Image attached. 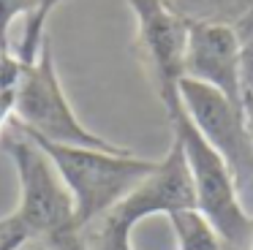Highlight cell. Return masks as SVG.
<instances>
[{
	"label": "cell",
	"instance_id": "obj_7",
	"mask_svg": "<svg viewBox=\"0 0 253 250\" xmlns=\"http://www.w3.org/2000/svg\"><path fill=\"white\" fill-rule=\"evenodd\" d=\"M182 76L212 87L231 103L245 109L242 41L229 22L188 19Z\"/></svg>",
	"mask_w": 253,
	"mask_h": 250
},
{
	"label": "cell",
	"instance_id": "obj_10",
	"mask_svg": "<svg viewBox=\"0 0 253 250\" xmlns=\"http://www.w3.org/2000/svg\"><path fill=\"white\" fill-rule=\"evenodd\" d=\"M11 245H17V248H22V245H28V237H25L22 226H19V220L11 215L0 217V250L11 248Z\"/></svg>",
	"mask_w": 253,
	"mask_h": 250
},
{
	"label": "cell",
	"instance_id": "obj_6",
	"mask_svg": "<svg viewBox=\"0 0 253 250\" xmlns=\"http://www.w3.org/2000/svg\"><path fill=\"white\" fill-rule=\"evenodd\" d=\"M128 5L136 19V49L161 103L169 112L180 106L188 19L171 8L169 0H128Z\"/></svg>",
	"mask_w": 253,
	"mask_h": 250
},
{
	"label": "cell",
	"instance_id": "obj_1",
	"mask_svg": "<svg viewBox=\"0 0 253 250\" xmlns=\"http://www.w3.org/2000/svg\"><path fill=\"white\" fill-rule=\"evenodd\" d=\"M0 147L11 158L19 179L14 217L19 220L28 242L44 250H84L71 193L52 166L49 155L14 120L0 136Z\"/></svg>",
	"mask_w": 253,
	"mask_h": 250
},
{
	"label": "cell",
	"instance_id": "obj_5",
	"mask_svg": "<svg viewBox=\"0 0 253 250\" xmlns=\"http://www.w3.org/2000/svg\"><path fill=\"white\" fill-rule=\"evenodd\" d=\"M180 103L193 128L226 161L237 188L242 190L253 179V139L245 123V109L223 98L218 90L185 76L180 79Z\"/></svg>",
	"mask_w": 253,
	"mask_h": 250
},
{
	"label": "cell",
	"instance_id": "obj_3",
	"mask_svg": "<svg viewBox=\"0 0 253 250\" xmlns=\"http://www.w3.org/2000/svg\"><path fill=\"white\" fill-rule=\"evenodd\" d=\"M166 117H169L171 125V136L180 141L188 171H191L196 209L218 228V234L229 245V250H251L253 215H248V209L242 207L240 188H237L231 168L204 141V136L193 128L182 103L169 109Z\"/></svg>",
	"mask_w": 253,
	"mask_h": 250
},
{
	"label": "cell",
	"instance_id": "obj_9",
	"mask_svg": "<svg viewBox=\"0 0 253 250\" xmlns=\"http://www.w3.org/2000/svg\"><path fill=\"white\" fill-rule=\"evenodd\" d=\"M166 220L174 231L177 250H229V245L223 242L218 228L196 207L171 212V215H166Z\"/></svg>",
	"mask_w": 253,
	"mask_h": 250
},
{
	"label": "cell",
	"instance_id": "obj_2",
	"mask_svg": "<svg viewBox=\"0 0 253 250\" xmlns=\"http://www.w3.org/2000/svg\"><path fill=\"white\" fill-rule=\"evenodd\" d=\"M30 136V133H28ZM49 155L63 185L68 188L79 228H87L101 215L123 201L144 177L153 174L158 161L133 155V150H93V147H66L36 139Z\"/></svg>",
	"mask_w": 253,
	"mask_h": 250
},
{
	"label": "cell",
	"instance_id": "obj_14",
	"mask_svg": "<svg viewBox=\"0 0 253 250\" xmlns=\"http://www.w3.org/2000/svg\"><path fill=\"white\" fill-rule=\"evenodd\" d=\"M33 250H44V248H39V245H33Z\"/></svg>",
	"mask_w": 253,
	"mask_h": 250
},
{
	"label": "cell",
	"instance_id": "obj_11",
	"mask_svg": "<svg viewBox=\"0 0 253 250\" xmlns=\"http://www.w3.org/2000/svg\"><path fill=\"white\" fill-rule=\"evenodd\" d=\"M14 117V90H3L0 92V136L6 130V125Z\"/></svg>",
	"mask_w": 253,
	"mask_h": 250
},
{
	"label": "cell",
	"instance_id": "obj_15",
	"mask_svg": "<svg viewBox=\"0 0 253 250\" xmlns=\"http://www.w3.org/2000/svg\"><path fill=\"white\" fill-rule=\"evenodd\" d=\"M251 250H253V242H251Z\"/></svg>",
	"mask_w": 253,
	"mask_h": 250
},
{
	"label": "cell",
	"instance_id": "obj_8",
	"mask_svg": "<svg viewBox=\"0 0 253 250\" xmlns=\"http://www.w3.org/2000/svg\"><path fill=\"white\" fill-rule=\"evenodd\" d=\"M66 0H0V57L14 54L11 49V27L25 19L22 41L25 52H36L46 38V19Z\"/></svg>",
	"mask_w": 253,
	"mask_h": 250
},
{
	"label": "cell",
	"instance_id": "obj_13",
	"mask_svg": "<svg viewBox=\"0 0 253 250\" xmlns=\"http://www.w3.org/2000/svg\"><path fill=\"white\" fill-rule=\"evenodd\" d=\"M6 250H19V248H17V245H11V248H6Z\"/></svg>",
	"mask_w": 253,
	"mask_h": 250
},
{
	"label": "cell",
	"instance_id": "obj_12",
	"mask_svg": "<svg viewBox=\"0 0 253 250\" xmlns=\"http://www.w3.org/2000/svg\"><path fill=\"white\" fill-rule=\"evenodd\" d=\"M245 123H248V130H251V139H253V90L245 92Z\"/></svg>",
	"mask_w": 253,
	"mask_h": 250
},
{
	"label": "cell",
	"instance_id": "obj_4",
	"mask_svg": "<svg viewBox=\"0 0 253 250\" xmlns=\"http://www.w3.org/2000/svg\"><path fill=\"white\" fill-rule=\"evenodd\" d=\"M14 123L33 139L52 141L66 147H93V150H123L109 139L93 133L77 117L66 90L60 84V74L55 65L49 38L44 41L39 57L22 65L19 82L14 87Z\"/></svg>",
	"mask_w": 253,
	"mask_h": 250
}]
</instances>
